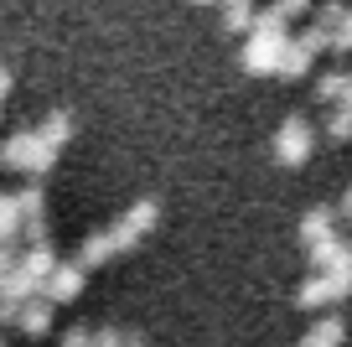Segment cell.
I'll list each match as a JSON object with an SVG mask.
<instances>
[{"mask_svg":"<svg viewBox=\"0 0 352 347\" xmlns=\"http://www.w3.org/2000/svg\"><path fill=\"white\" fill-rule=\"evenodd\" d=\"M155 223H161V202L145 197V202H135L130 213H120V223L88 233L83 249H78V264H83V270H99V264H109V260H120V254L140 249V244L155 233Z\"/></svg>","mask_w":352,"mask_h":347,"instance_id":"cell-1","label":"cell"},{"mask_svg":"<svg viewBox=\"0 0 352 347\" xmlns=\"http://www.w3.org/2000/svg\"><path fill=\"white\" fill-rule=\"evenodd\" d=\"M285 16H280V6H270L264 16H254V32H249V47H243V67L259 78H280V67H285V52L296 36L285 32Z\"/></svg>","mask_w":352,"mask_h":347,"instance_id":"cell-2","label":"cell"},{"mask_svg":"<svg viewBox=\"0 0 352 347\" xmlns=\"http://www.w3.org/2000/svg\"><path fill=\"white\" fill-rule=\"evenodd\" d=\"M57 161V145L42 135V125L36 130H16L11 140L0 145V166H11V171H26V176H47Z\"/></svg>","mask_w":352,"mask_h":347,"instance_id":"cell-3","label":"cell"},{"mask_svg":"<svg viewBox=\"0 0 352 347\" xmlns=\"http://www.w3.org/2000/svg\"><path fill=\"white\" fill-rule=\"evenodd\" d=\"M342 295H352V260L331 264V270H316V275L296 291V306H306V311H331Z\"/></svg>","mask_w":352,"mask_h":347,"instance_id":"cell-4","label":"cell"},{"mask_svg":"<svg viewBox=\"0 0 352 347\" xmlns=\"http://www.w3.org/2000/svg\"><path fill=\"white\" fill-rule=\"evenodd\" d=\"M311 151H316V125L306 114H285V125L275 135V161L280 166H306Z\"/></svg>","mask_w":352,"mask_h":347,"instance_id":"cell-5","label":"cell"},{"mask_svg":"<svg viewBox=\"0 0 352 347\" xmlns=\"http://www.w3.org/2000/svg\"><path fill=\"white\" fill-rule=\"evenodd\" d=\"M83 280H88V270L83 264H57L52 275H47V285H42V295L47 301H57V306H67V301H78V295H83Z\"/></svg>","mask_w":352,"mask_h":347,"instance_id":"cell-6","label":"cell"},{"mask_svg":"<svg viewBox=\"0 0 352 347\" xmlns=\"http://www.w3.org/2000/svg\"><path fill=\"white\" fill-rule=\"evenodd\" d=\"M52 306L57 301H47V295H32V301H21L16 306V332H26V337H47L52 332Z\"/></svg>","mask_w":352,"mask_h":347,"instance_id":"cell-7","label":"cell"},{"mask_svg":"<svg viewBox=\"0 0 352 347\" xmlns=\"http://www.w3.org/2000/svg\"><path fill=\"white\" fill-rule=\"evenodd\" d=\"M342 337H347V322H342L337 311H327V316H316V322L306 326V337H300L296 347H342Z\"/></svg>","mask_w":352,"mask_h":347,"instance_id":"cell-8","label":"cell"},{"mask_svg":"<svg viewBox=\"0 0 352 347\" xmlns=\"http://www.w3.org/2000/svg\"><path fill=\"white\" fill-rule=\"evenodd\" d=\"M337 223H342V218H337V207H311V213L300 218V244L311 249V244L331 239V233H337Z\"/></svg>","mask_w":352,"mask_h":347,"instance_id":"cell-9","label":"cell"},{"mask_svg":"<svg viewBox=\"0 0 352 347\" xmlns=\"http://www.w3.org/2000/svg\"><path fill=\"white\" fill-rule=\"evenodd\" d=\"M21 270L32 275L36 285H47V275L57 270V254H52V244L42 239V244H32V249H21Z\"/></svg>","mask_w":352,"mask_h":347,"instance_id":"cell-10","label":"cell"},{"mask_svg":"<svg viewBox=\"0 0 352 347\" xmlns=\"http://www.w3.org/2000/svg\"><path fill=\"white\" fill-rule=\"evenodd\" d=\"M316 98H321V104H331V109L352 104V67H347V73H321L316 78Z\"/></svg>","mask_w":352,"mask_h":347,"instance_id":"cell-11","label":"cell"},{"mask_svg":"<svg viewBox=\"0 0 352 347\" xmlns=\"http://www.w3.org/2000/svg\"><path fill=\"white\" fill-rule=\"evenodd\" d=\"M42 135H47V140L57 145V151H63V145L73 140V114H67V109H57V114H47V120H42Z\"/></svg>","mask_w":352,"mask_h":347,"instance_id":"cell-12","label":"cell"},{"mask_svg":"<svg viewBox=\"0 0 352 347\" xmlns=\"http://www.w3.org/2000/svg\"><path fill=\"white\" fill-rule=\"evenodd\" d=\"M16 202H21V223H36V218H42V207H47V197H42V187H21V192H16Z\"/></svg>","mask_w":352,"mask_h":347,"instance_id":"cell-13","label":"cell"},{"mask_svg":"<svg viewBox=\"0 0 352 347\" xmlns=\"http://www.w3.org/2000/svg\"><path fill=\"white\" fill-rule=\"evenodd\" d=\"M327 140H352V104H337V109H331Z\"/></svg>","mask_w":352,"mask_h":347,"instance_id":"cell-14","label":"cell"},{"mask_svg":"<svg viewBox=\"0 0 352 347\" xmlns=\"http://www.w3.org/2000/svg\"><path fill=\"white\" fill-rule=\"evenodd\" d=\"M16 228H21V202L0 197V239H16Z\"/></svg>","mask_w":352,"mask_h":347,"instance_id":"cell-15","label":"cell"},{"mask_svg":"<svg viewBox=\"0 0 352 347\" xmlns=\"http://www.w3.org/2000/svg\"><path fill=\"white\" fill-rule=\"evenodd\" d=\"M63 347H94V332H88V326H67V332H63Z\"/></svg>","mask_w":352,"mask_h":347,"instance_id":"cell-16","label":"cell"},{"mask_svg":"<svg viewBox=\"0 0 352 347\" xmlns=\"http://www.w3.org/2000/svg\"><path fill=\"white\" fill-rule=\"evenodd\" d=\"M124 332H114V326H104V332H94V347H120Z\"/></svg>","mask_w":352,"mask_h":347,"instance_id":"cell-17","label":"cell"},{"mask_svg":"<svg viewBox=\"0 0 352 347\" xmlns=\"http://www.w3.org/2000/svg\"><path fill=\"white\" fill-rule=\"evenodd\" d=\"M337 218H342V223H352V187L342 192V202H337Z\"/></svg>","mask_w":352,"mask_h":347,"instance_id":"cell-18","label":"cell"},{"mask_svg":"<svg viewBox=\"0 0 352 347\" xmlns=\"http://www.w3.org/2000/svg\"><path fill=\"white\" fill-rule=\"evenodd\" d=\"M11 83H16V78H11V67H0V104H6V94H11Z\"/></svg>","mask_w":352,"mask_h":347,"instance_id":"cell-19","label":"cell"},{"mask_svg":"<svg viewBox=\"0 0 352 347\" xmlns=\"http://www.w3.org/2000/svg\"><path fill=\"white\" fill-rule=\"evenodd\" d=\"M120 347H145V342H140L135 332H124V342H120Z\"/></svg>","mask_w":352,"mask_h":347,"instance_id":"cell-20","label":"cell"},{"mask_svg":"<svg viewBox=\"0 0 352 347\" xmlns=\"http://www.w3.org/2000/svg\"><path fill=\"white\" fill-rule=\"evenodd\" d=\"M197 6H223V0H197Z\"/></svg>","mask_w":352,"mask_h":347,"instance_id":"cell-21","label":"cell"}]
</instances>
